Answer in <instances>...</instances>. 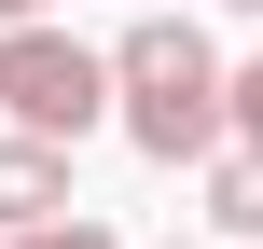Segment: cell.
Masks as SVG:
<instances>
[{
	"label": "cell",
	"instance_id": "9c48e42d",
	"mask_svg": "<svg viewBox=\"0 0 263 249\" xmlns=\"http://www.w3.org/2000/svg\"><path fill=\"white\" fill-rule=\"evenodd\" d=\"M236 14H263V0H236Z\"/></svg>",
	"mask_w": 263,
	"mask_h": 249
},
{
	"label": "cell",
	"instance_id": "277c9868",
	"mask_svg": "<svg viewBox=\"0 0 263 249\" xmlns=\"http://www.w3.org/2000/svg\"><path fill=\"white\" fill-rule=\"evenodd\" d=\"M208 236L222 249L263 236V139H222V152H208Z\"/></svg>",
	"mask_w": 263,
	"mask_h": 249
},
{
	"label": "cell",
	"instance_id": "8992f818",
	"mask_svg": "<svg viewBox=\"0 0 263 249\" xmlns=\"http://www.w3.org/2000/svg\"><path fill=\"white\" fill-rule=\"evenodd\" d=\"M222 111H236V139H263V55H236V69H222Z\"/></svg>",
	"mask_w": 263,
	"mask_h": 249
},
{
	"label": "cell",
	"instance_id": "3957f363",
	"mask_svg": "<svg viewBox=\"0 0 263 249\" xmlns=\"http://www.w3.org/2000/svg\"><path fill=\"white\" fill-rule=\"evenodd\" d=\"M55 208H83V194H69V139L0 125V236H14V222H55Z\"/></svg>",
	"mask_w": 263,
	"mask_h": 249
},
{
	"label": "cell",
	"instance_id": "7a4b0ae2",
	"mask_svg": "<svg viewBox=\"0 0 263 249\" xmlns=\"http://www.w3.org/2000/svg\"><path fill=\"white\" fill-rule=\"evenodd\" d=\"M0 125H28V139H97V125H111V55L69 42L55 14H14V28H0Z\"/></svg>",
	"mask_w": 263,
	"mask_h": 249
},
{
	"label": "cell",
	"instance_id": "6da1fadb",
	"mask_svg": "<svg viewBox=\"0 0 263 249\" xmlns=\"http://www.w3.org/2000/svg\"><path fill=\"white\" fill-rule=\"evenodd\" d=\"M222 42L180 14V0H139V28L111 42V125L153 152V166H208L222 139H236V111H222Z\"/></svg>",
	"mask_w": 263,
	"mask_h": 249
},
{
	"label": "cell",
	"instance_id": "52a82bcc",
	"mask_svg": "<svg viewBox=\"0 0 263 249\" xmlns=\"http://www.w3.org/2000/svg\"><path fill=\"white\" fill-rule=\"evenodd\" d=\"M14 14H69V0H0V28H14Z\"/></svg>",
	"mask_w": 263,
	"mask_h": 249
},
{
	"label": "cell",
	"instance_id": "5b68a950",
	"mask_svg": "<svg viewBox=\"0 0 263 249\" xmlns=\"http://www.w3.org/2000/svg\"><path fill=\"white\" fill-rule=\"evenodd\" d=\"M0 249H125V236H111L97 208H55V222H14V236H0Z\"/></svg>",
	"mask_w": 263,
	"mask_h": 249
},
{
	"label": "cell",
	"instance_id": "ba28073f",
	"mask_svg": "<svg viewBox=\"0 0 263 249\" xmlns=\"http://www.w3.org/2000/svg\"><path fill=\"white\" fill-rule=\"evenodd\" d=\"M166 249H222V236H166Z\"/></svg>",
	"mask_w": 263,
	"mask_h": 249
}]
</instances>
